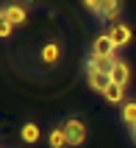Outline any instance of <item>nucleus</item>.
Masks as SVG:
<instances>
[{
    "label": "nucleus",
    "mask_w": 136,
    "mask_h": 148,
    "mask_svg": "<svg viewBox=\"0 0 136 148\" xmlns=\"http://www.w3.org/2000/svg\"><path fill=\"white\" fill-rule=\"evenodd\" d=\"M61 129H64V134H67V145H70V148H78V145L86 143V126L81 123V120L72 117V120H67Z\"/></svg>",
    "instance_id": "f257e3e1"
},
{
    "label": "nucleus",
    "mask_w": 136,
    "mask_h": 148,
    "mask_svg": "<svg viewBox=\"0 0 136 148\" xmlns=\"http://www.w3.org/2000/svg\"><path fill=\"white\" fill-rule=\"evenodd\" d=\"M86 81H89L92 90L106 92L108 84H111V73H108V70H100V67H95V64H86Z\"/></svg>",
    "instance_id": "f03ea898"
},
{
    "label": "nucleus",
    "mask_w": 136,
    "mask_h": 148,
    "mask_svg": "<svg viewBox=\"0 0 136 148\" xmlns=\"http://www.w3.org/2000/svg\"><path fill=\"white\" fill-rule=\"evenodd\" d=\"M0 20L8 25H22L25 20H28V11H25L22 3H8V6H3V11H0Z\"/></svg>",
    "instance_id": "7ed1b4c3"
},
{
    "label": "nucleus",
    "mask_w": 136,
    "mask_h": 148,
    "mask_svg": "<svg viewBox=\"0 0 136 148\" xmlns=\"http://www.w3.org/2000/svg\"><path fill=\"white\" fill-rule=\"evenodd\" d=\"M108 36H111L114 48H125V45L133 39V28H131V25H114L111 31H108Z\"/></svg>",
    "instance_id": "20e7f679"
},
{
    "label": "nucleus",
    "mask_w": 136,
    "mask_h": 148,
    "mask_svg": "<svg viewBox=\"0 0 136 148\" xmlns=\"http://www.w3.org/2000/svg\"><path fill=\"white\" fill-rule=\"evenodd\" d=\"M114 42H111V36H108V34H100V36H97L95 39V45H92V53H95V56H114Z\"/></svg>",
    "instance_id": "39448f33"
},
{
    "label": "nucleus",
    "mask_w": 136,
    "mask_h": 148,
    "mask_svg": "<svg viewBox=\"0 0 136 148\" xmlns=\"http://www.w3.org/2000/svg\"><path fill=\"white\" fill-rule=\"evenodd\" d=\"M111 81L120 84V87H125V84L131 81V70H128V64H125L122 59H117V64L111 67Z\"/></svg>",
    "instance_id": "423d86ee"
},
{
    "label": "nucleus",
    "mask_w": 136,
    "mask_h": 148,
    "mask_svg": "<svg viewBox=\"0 0 136 148\" xmlns=\"http://www.w3.org/2000/svg\"><path fill=\"white\" fill-rule=\"evenodd\" d=\"M117 14H120V0H103V3H100V11H97L100 20H108V23H111Z\"/></svg>",
    "instance_id": "0eeeda50"
},
{
    "label": "nucleus",
    "mask_w": 136,
    "mask_h": 148,
    "mask_svg": "<svg viewBox=\"0 0 136 148\" xmlns=\"http://www.w3.org/2000/svg\"><path fill=\"white\" fill-rule=\"evenodd\" d=\"M42 62H45V64H56L58 62V56H61V48H58L56 42H47V45H45V48H42Z\"/></svg>",
    "instance_id": "6e6552de"
},
{
    "label": "nucleus",
    "mask_w": 136,
    "mask_h": 148,
    "mask_svg": "<svg viewBox=\"0 0 136 148\" xmlns=\"http://www.w3.org/2000/svg\"><path fill=\"white\" fill-rule=\"evenodd\" d=\"M122 95H125V87H120V84H108V90L103 92V98L108 101V103H122Z\"/></svg>",
    "instance_id": "1a4fd4ad"
},
{
    "label": "nucleus",
    "mask_w": 136,
    "mask_h": 148,
    "mask_svg": "<svg viewBox=\"0 0 136 148\" xmlns=\"http://www.w3.org/2000/svg\"><path fill=\"white\" fill-rule=\"evenodd\" d=\"M20 137H22V143H36L39 140V126L36 123H25L22 129H20Z\"/></svg>",
    "instance_id": "9d476101"
},
{
    "label": "nucleus",
    "mask_w": 136,
    "mask_h": 148,
    "mask_svg": "<svg viewBox=\"0 0 136 148\" xmlns=\"http://www.w3.org/2000/svg\"><path fill=\"white\" fill-rule=\"evenodd\" d=\"M47 143H50V148H64V145H67L64 129H61V126H58V129H53V132H50V137H47Z\"/></svg>",
    "instance_id": "9b49d317"
},
{
    "label": "nucleus",
    "mask_w": 136,
    "mask_h": 148,
    "mask_svg": "<svg viewBox=\"0 0 136 148\" xmlns=\"http://www.w3.org/2000/svg\"><path fill=\"white\" fill-rule=\"evenodd\" d=\"M122 120H125L131 129L136 126V101H128V103L122 106Z\"/></svg>",
    "instance_id": "f8f14e48"
},
{
    "label": "nucleus",
    "mask_w": 136,
    "mask_h": 148,
    "mask_svg": "<svg viewBox=\"0 0 136 148\" xmlns=\"http://www.w3.org/2000/svg\"><path fill=\"white\" fill-rule=\"evenodd\" d=\"M100 3H103V0H83V6H86L89 11H95V14L100 11Z\"/></svg>",
    "instance_id": "ddd939ff"
},
{
    "label": "nucleus",
    "mask_w": 136,
    "mask_h": 148,
    "mask_svg": "<svg viewBox=\"0 0 136 148\" xmlns=\"http://www.w3.org/2000/svg\"><path fill=\"white\" fill-rule=\"evenodd\" d=\"M11 31H14V25H8L0 20V36H11Z\"/></svg>",
    "instance_id": "4468645a"
},
{
    "label": "nucleus",
    "mask_w": 136,
    "mask_h": 148,
    "mask_svg": "<svg viewBox=\"0 0 136 148\" xmlns=\"http://www.w3.org/2000/svg\"><path fill=\"white\" fill-rule=\"evenodd\" d=\"M131 140L136 143V126H133V129H131Z\"/></svg>",
    "instance_id": "2eb2a0df"
}]
</instances>
